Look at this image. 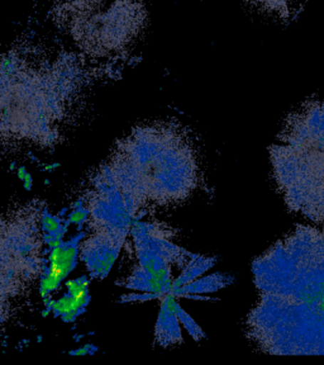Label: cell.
Returning a JSON list of instances; mask_svg holds the SVG:
<instances>
[{
	"instance_id": "1",
	"label": "cell",
	"mask_w": 324,
	"mask_h": 365,
	"mask_svg": "<svg viewBox=\"0 0 324 365\" xmlns=\"http://www.w3.org/2000/svg\"><path fill=\"white\" fill-rule=\"evenodd\" d=\"M84 71L71 55L14 47L1 63L3 135L53 143L83 88Z\"/></svg>"
},
{
	"instance_id": "2",
	"label": "cell",
	"mask_w": 324,
	"mask_h": 365,
	"mask_svg": "<svg viewBox=\"0 0 324 365\" xmlns=\"http://www.w3.org/2000/svg\"><path fill=\"white\" fill-rule=\"evenodd\" d=\"M53 22L91 58L130 51L147 23L143 0H53Z\"/></svg>"
},
{
	"instance_id": "3",
	"label": "cell",
	"mask_w": 324,
	"mask_h": 365,
	"mask_svg": "<svg viewBox=\"0 0 324 365\" xmlns=\"http://www.w3.org/2000/svg\"><path fill=\"white\" fill-rule=\"evenodd\" d=\"M262 293L324 303V227L299 226L255 262Z\"/></svg>"
},
{
	"instance_id": "4",
	"label": "cell",
	"mask_w": 324,
	"mask_h": 365,
	"mask_svg": "<svg viewBox=\"0 0 324 365\" xmlns=\"http://www.w3.org/2000/svg\"><path fill=\"white\" fill-rule=\"evenodd\" d=\"M251 326L268 353L324 355V309L318 303L262 293Z\"/></svg>"
},
{
	"instance_id": "5",
	"label": "cell",
	"mask_w": 324,
	"mask_h": 365,
	"mask_svg": "<svg viewBox=\"0 0 324 365\" xmlns=\"http://www.w3.org/2000/svg\"><path fill=\"white\" fill-rule=\"evenodd\" d=\"M271 160L276 182L291 211L324 227V146L276 143Z\"/></svg>"
},
{
	"instance_id": "6",
	"label": "cell",
	"mask_w": 324,
	"mask_h": 365,
	"mask_svg": "<svg viewBox=\"0 0 324 365\" xmlns=\"http://www.w3.org/2000/svg\"><path fill=\"white\" fill-rule=\"evenodd\" d=\"M177 304L172 293L166 294L161 307V312H160L157 327H156V337L161 344V346H167V345L182 341Z\"/></svg>"
},
{
	"instance_id": "7",
	"label": "cell",
	"mask_w": 324,
	"mask_h": 365,
	"mask_svg": "<svg viewBox=\"0 0 324 365\" xmlns=\"http://www.w3.org/2000/svg\"><path fill=\"white\" fill-rule=\"evenodd\" d=\"M228 278L222 275H214V277H207L204 279L198 282H192L187 285H182L180 288L172 289L174 296H185V294H193V293H209V292L218 291L227 284Z\"/></svg>"
},
{
	"instance_id": "8",
	"label": "cell",
	"mask_w": 324,
	"mask_h": 365,
	"mask_svg": "<svg viewBox=\"0 0 324 365\" xmlns=\"http://www.w3.org/2000/svg\"><path fill=\"white\" fill-rule=\"evenodd\" d=\"M258 11H265L275 17L286 19L291 17L293 0H245Z\"/></svg>"
},
{
	"instance_id": "9",
	"label": "cell",
	"mask_w": 324,
	"mask_h": 365,
	"mask_svg": "<svg viewBox=\"0 0 324 365\" xmlns=\"http://www.w3.org/2000/svg\"><path fill=\"white\" fill-rule=\"evenodd\" d=\"M177 314L180 321H182V325L185 326V329L190 332L192 336L195 337L197 340H199V339L204 336V334H203V331L200 330L199 326L194 322L190 316L185 314V311L179 304H177Z\"/></svg>"
}]
</instances>
